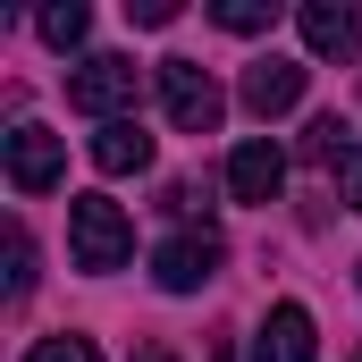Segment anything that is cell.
Instances as JSON below:
<instances>
[{"mask_svg": "<svg viewBox=\"0 0 362 362\" xmlns=\"http://www.w3.org/2000/svg\"><path fill=\"white\" fill-rule=\"evenodd\" d=\"M0 152H8V185H17V194H51V185L68 177V144H59L51 127H34V118H25V127H8V144H0Z\"/></svg>", "mask_w": 362, "mask_h": 362, "instance_id": "obj_5", "label": "cell"}, {"mask_svg": "<svg viewBox=\"0 0 362 362\" xmlns=\"http://www.w3.org/2000/svg\"><path fill=\"white\" fill-rule=\"evenodd\" d=\"M34 25H42V42H51V51H76V42L93 34V8H85V0H68V8H42Z\"/></svg>", "mask_w": 362, "mask_h": 362, "instance_id": "obj_12", "label": "cell"}, {"mask_svg": "<svg viewBox=\"0 0 362 362\" xmlns=\"http://www.w3.org/2000/svg\"><path fill=\"white\" fill-rule=\"evenodd\" d=\"M312 354H320L312 312H303V303H270V320H262V337H253V362H312Z\"/></svg>", "mask_w": 362, "mask_h": 362, "instance_id": "obj_9", "label": "cell"}, {"mask_svg": "<svg viewBox=\"0 0 362 362\" xmlns=\"http://www.w3.org/2000/svg\"><path fill=\"white\" fill-rule=\"evenodd\" d=\"M68 253H76V270H127L135 219L110 194H68Z\"/></svg>", "mask_w": 362, "mask_h": 362, "instance_id": "obj_1", "label": "cell"}, {"mask_svg": "<svg viewBox=\"0 0 362 362\" xmlns=\"http://www.w3.org/2000/svg\"><path fill=\"white\" fill-rule=\"evenodd\" d=\"M211 17H219L228 34H262V25H270L278 8H270V0H211Z\"/></svg>", "mask_w": 362, "mask_h": 362, "instance_id": "obj_13", "label": "cell"}, {"mask_svg": "<svg viewBox=\"0 0 362 362\" xmlns=\"http://www.w3.org/2000/svg\"><path fill=\"white\" fill-rule=\"evenodd\" d=\"M127 17H135V25H169V17H177V0H127Z\"/></svg>", "mask_w": 362, "mask_h": 362, "instance_id": "obj_16", "label": "cell"}, {"mask_svg": "<svg viewBox=\"0 0 362 362\" xmlns=\"http://www.w3.org/2000/svg\"><path fill=\"white\" fill-rule=\"evenodd\" d=\"M93 169H101V177H144V169H152V135H144L135 118H110V127L93 135Z\"/></svg>", "mask_w": 362, "mask_h": 362, "instance_id": "obj_10", "label": "cell"}, {"mask_svg": "<svg viewBox=\"0 0 362 362\" xmlns=\"http://www.w3.org/2000/svg\"><path fill=\"white\" fill-rule=\"evenodd\" d=\"M278 185H286V152H278L270 135H253V144L228 152V194L236 202H278Z\"/></svg>", "mask_w": 362, "mask_h": 362, "instance_id": "obj_7", "label": "cell"}, {"mask_svg": "<svg viewBox=\"0 0 362 362\" xmlns=\"http://www.w3.org/2000/svg\"><path fill=\"white\" fill-rule=\"evenodd\" d=\"M295 25L312 59H362V0H303Z\"/></svg>", "mask_w": 362, "mask_h": 362, "instance_id": "obj_6", "label": "cell"}, {"mask_svg": "<svg viewBox=\"0 0 362 362\" xmlns=\"http://www.w3.org/2000/svg\"><path fill=\"white\" fill-rule=\"evenodd\" d=\"M346 202H354V211H362V169H354V185H346Z\"/></svg>", "mask_w": 362, "mask_h": 362, "instance_id": "obj_18", "label": "cell"}, {"mask_svg": "<svg viewBox=\"0 0 362 362\" xmlns=\"http://www.w3.org/2000/svg\"><path fill=\"white\" fill-rule=\"evenodd\" d=\"M303 160H312V169H362V135H354V118L320 110V118L303 127Z\"/></svg>", "mask_w": 362, "mask_h": 362, "instance_id": "obj_11", "label": "cell"}, {"mask_svg": "<svg viewBox=\"0 0 362 362\" xmlns=\"http://www.w3.org/2000/svg\"><path fill=\"white\" fill-rule=\"evenodd\" d=\"M127 101H135V59H118V51H93L68 68V110H85V118H127Z\"/></svg>", "mask_w": 362, "mask_h": 362, "instance_id": "obj_3", "label": "cell"}, {"mask_svg": "<svg viewBox=\"0 0 362 362\" xmlns=\"http://www.w3.org/2000/svg\"><path fill=\"white\" fill-rule=\"evenodd\" d=\"M8 295H17V303L34 295V236H25V228H8Z\"/></svg>", "mask_w": 362, "mask_h": 362, "instance_id": "obj_14", "label": "cell"}, {"mask_svg": "<svg viewBox=\"0 0 362 362\" xmlns=\"http://www.w3.org/2000/svg\"><path fill=\"white\" fill-rule=\"evenodd\" d=\"M135 362H177V354H169V346H152V354H135Z\"/></svg>", "mask_w": 362, "mask_h": 362, "instance_id": "obj_17", "label": "cell"}, {"mask_svg": "<svg viewBox=\"0 0 362 362\" xmlns=\"http://www.w3.org/2000/svg\"><path fill=\"white\" fill-rule=\"evenodd\" d=\"M303 76H312V68H303V59H253V68H245V110H253V118H286V110H295V101H303Z\"/></svg>", "mask_w": 362, "mask_h": 362, "instance_id": "obj_8", "label": "cell"}, {"mask_svg": "<svg viewBox=\"0 0 362 362\" xmlns=\"http://www.w3.org/2000/svg\"><path fill=\"white\" fill-rule=\"evenodd\" d=\"M354 362H362V354H354Z\"/></svg>", "mask_w": 362, "mask_h": 362, "instance_id": "obj_19", "label": "cell"}, {"mask_svg": "<svg viewBox=\"0 0 362 362\" xmlns=\"http://www.w3.org/2000/svg\"><path fill=\"white\" fill-rule=\"evenodd\" d=\"M25 362H101L93 337H42V346H25Z\"/></svg>", "mask_w": 362, "mask_h": 362, "instance_id": "obj_15", "label": "cell"}, {"mask_svg": "<svg viewBox=\"0 0 362 362\" xmlns=\"http://www.w3.org/2000/svg\"><path fill=\"white\" fill-rule=\"evenodd\" d=\"M152 85H160V110L177 118L185 135H219L228 93L211 85V68H202V59H160V68H152Z\"/></svg>", "mask_w": 362, "mask_h": 362, "instance_id": "obj_2", "label": "cell"}, {"mask_svg": "<svg viewBox=\"0 0 362 362\" xmlns=\"http://www.w3.org/2000/svg\"><path fill=\"white\" fill-rule=\"evenodd\" d=\"M219 262H228L219 228H185V236H169V245L152 253V278H160L169 295H202V286L219 278Z\"/></svg>", "mask_w": 362, "mask_h": 362, "instance_id": "obj_4", "label": "cell"}]
</instances>
